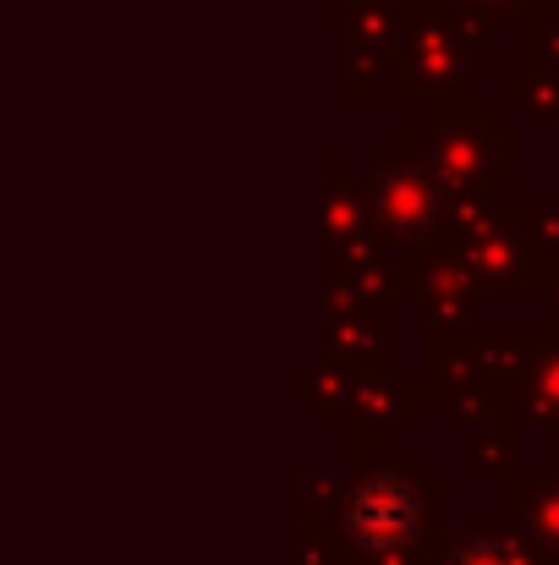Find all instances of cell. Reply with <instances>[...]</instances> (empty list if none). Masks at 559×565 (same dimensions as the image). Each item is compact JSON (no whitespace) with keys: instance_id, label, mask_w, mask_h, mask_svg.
Wrapping results in <instances>:
<instances>
[{"instance_id":"obj_1","label":"cell","mask_w":559,"mask_h":565,"mask_svg":"<svg viewBox=\"0 0 559 565\" xmlns=\"http://www.w3.org/2000/svg\"><path fill=\"white\" fill-rule=\"evenodd\" d=\"M341 522L363 555H400L422 539V494L395 472H373L346 494Z\"/></svg>"},{"instance_id":"obj_2","label":"cell","mask_w":559,"mask_h":565,"mask_svg":"<svg viewBox=\"0 0 559 565\" xmlns=\"http://www.w3.org/2000/svg\"><path fill=\"white\" fill-rule=\"evenodd\" d=\"M444 565H516V561H510V550H505V544L477 539V544H461L455 555H444Z\"/></svg>"}]
</instances>
